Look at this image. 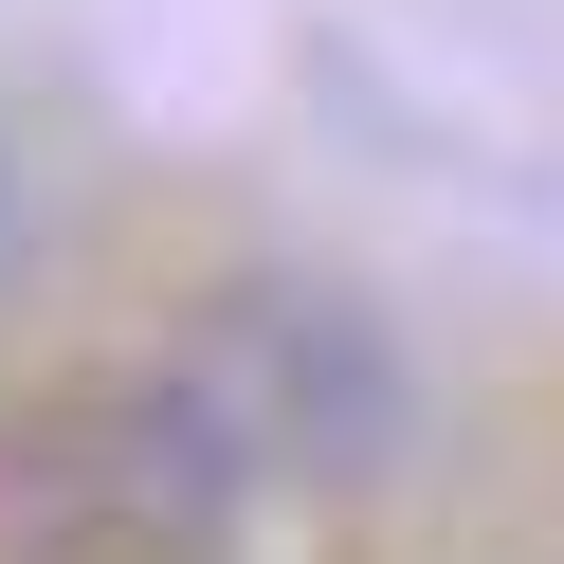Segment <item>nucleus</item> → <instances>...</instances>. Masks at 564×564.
<instances>
[{
	"instance_id": "f257e3e1",
	"label": "nucleus",
	"mask_w": 564,
	"mask_h": 564,
	"mask_svg": "<svg viewBox=\"0 0 564 564\" xmlns=\"http://www.w3.org/2000/svg\"><path fill=\"white\" fill-rule=\"evenodd\" d=\"M256 455L200 419V382H55L0 419V564H219Z\"/></svg>"
},
{
	"instance_id": "7ed1b4c3",
	"label": "nucleus",
	"mask_w": 564,
	"mask_h": 564,
	"mask_svg": "<svg viewBox=\"0 0 564 564\" xmlns=\"http://www.w3.org/2000/svg\"><path fill=\"white\" fill-rule=\"evenodd\" d=\"M19 237H37V219H19V164H0V292H19Z\"/></svg>"
},
{
	"instance_id": "f03ea898",
	"label": "nucleus",
	"mask_w": 564,
	"mask_h": 564,
	"mask_svg": "<svg viewBox=\"0 0 564 564\" xmlns=\"http://www.w3.org/2000/svg\"><path fill=\"white\" fill-rule=\"evenodd\" d=\"M183 382H200V419H219L256 474H365L382 419H401L382 328H365L346 292H310V273H256V292L183 346Z\"/></svg>"
}]
</instances>
